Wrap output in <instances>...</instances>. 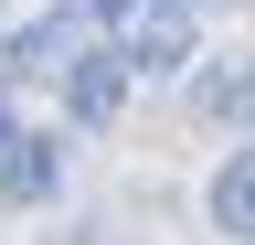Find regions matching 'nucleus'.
<instances>
[{"label": "nucleus", "mask_w": 255, "mask_h": 245, "mask_svg": "<svg viewBox=\"0 0 255 245\" xmlns=\"http://www.w3.org/2000/svg\"><path fill=\"white\" fill-rule=\"evenodd\" d=\"M191 96H202V117H223V128H255V53L202 64V75H191Z\"/></svg>", "instance_id": "obj_4"}, {"label": "nucleus", "mask_w": 255, "mask_h": 245, "mask_svg": "<svg viewBox=\"0 0 255 245\" xmlns=\"http://www.w3.org/2000/svg\"><path fill=\"white\" fill-rule=\"evenodd\" d=\"M11 139H21V128H11V96H0V149H11Z\"/></svg>", "instance_id": "obj_6"}, {"label": "nucleus", "mask_w": 255, "mask_h": 245, "mask_svg": "<svg viewBox=\"0 0 255 245\" xmlns=\"http://www.w3.org/2000/svg\"><path fill=\"white\" fill-rule=\"evenodd\" d=\"M191 11H223V0H191Z\"/></svg>", "instance_id": "obj_7"}, {"label": "nucleus", "mask_w": 255, "mask_h": 245, "mask_svg": "<svg viewBox=\"0 0 255 245\" xmlns=\"http://www.w3.org/2000/svg\"><path fill=\"white\" fill-rule=\"evenodd\" d=\"M53 181H64V149H53L43 128H21L11 149H0V203H43Z\"/></svg>", "instance_id": "obj_3"}, {"label": "nucleus", "mask_w": 255, "mask_h": 245, "mask_svg": "<svg viewBox=\"0 0 255 245\" xmlns=\"http://www.w3.org/2000/svg\"><path fill=\"white\" fill-rule=\"evenodd\" d=\"M213 235H234V245H255V149H234V160L213 171Z\"/></svg>", "instance_id": "obj_5"}, {"label": "nucleus", "mask_w": 255, "mask_h": 245, "mask_svg": "<svg viewBox=\"0 0 255 245\" xmlns=\"http://www.w3.org/2000/svg\"><path fill=\"white\" fill-rule=\"evenodd\" d=\"M64 107H75V117H85V128H107V117L128 107V64H117V53H107V43H85V53H75V64H64Z\"/></svg>", "instance_id": "obj_2"}, {"label": "nucleus", "mask_w": 255, "mask_h": 245, "mask_svg": "<svg viewBox=\"0 0 255 245\" xmlns=\"http://www.w3.org/2000/svg\"><path fill=\"white\" fill-rule=\"evenodd\" d=\"M96 43L128 75H181L191 43H202V11L191 0H96Z\"/></svg>", "instance_id": "obj_1"}]
</instances>
